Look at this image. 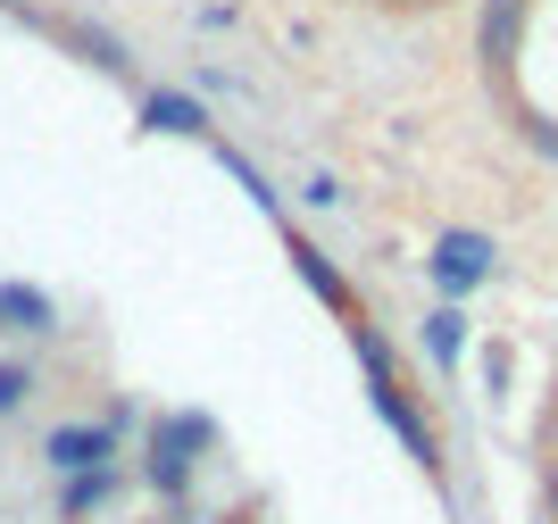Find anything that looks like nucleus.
I'll list each match as a JSON object with an SVG mask.
<instances>
[{"label":"nucleus","instance_id":"f257e3e1","mask_svg":"<svg viewBox=\"0 0 558 524\" xmlns=\"http://www.w3.org/2000/svg\"><path fill=\"white\" fill-rule=\"evenodd\" d=\"M350 342H359V366H367V391H375V416L392 425L400 441H409V458H417L425 475H442V441H434V425H425V409L409 400V383H400L392 350H384V333L375 325H350Z\"/></svg>","mask_w":558,"mask_h":524},{"label":"nucleus","instance_id":"f03ea898","mask_svg":"<svg viewBox=\"0 0 558 524\" xmlns=\"http://www.w3.org/2000/svg\"><path fill=\"white\" fill-rule=\"evenodd\" d=\"M217 441V425L209 416H159L150 425V450H142V483L150 491H167V500H184L192 491V458Z\"/></svg>","mask_w":558,"mask_h":524},{"label":"nucleus","instance_id":"7ed1b4c3","mask_svg":"<svg viewBox=\"0 0 558 524\" xmlns=\"http://www.w3.org/2000/svg\"><path fill=\"white\" fill-rule=\"evenodd\" d=\"M492 267H500V242H492V233H475V226H450L442 242H434V258H425V275H434V292H442L450 308H459L466 292H484Z\"/></svg>","mask_w":558,"mask_h":524},{"label":"nucleus","instance_id":"20e7f679","mask_svg":"<svg viewBox=\"0 0 558 524\" xmlns=\"http://www.w3.org/2000/svg\"><path fill=\"white\" fill-rule=\"evenodd\" d=\"M109 458H117V434L100 425V416L93 425H50L43 434V466L50 475H93V466H109Z\"/></svg>","mask_w":558,"mask_h":524},{"label":"nucleus","instance_id":"39448f33","mask_svg":"<svg viewBox=\"0 0 558 524\" xmlns=\"http://www.w3.org/2000/svg\"><path fill=\"white\" fill-rule=\"evenodd\" d=\"M283 251H292V267H301V283H308V292H317V300H326L333 317H342V325H359V300H350L342 267H333V258L317 251V242H308V233H283Z\"/></svg>","mask_w":558,"mask_h":524},{"label":"nucleus","instance_id":"423d86ee","mask_svg":"<svg viewBox=\"0 0 558 524\" xmlns=\"http://www.w3.org/2000/svg\"><path fill=\"white\" fill-rule=\"evenodd\" d=\"M142 134H175V142H209V109L192 92H142Z\"/></svg>","mask_w":558,"mask_h":524},{"label":"nucleus","instance_id":"0eeeda50","mask_svg":"<svg viewBox=\"0 0 558 524\" xmlns=\"http://www.w3.org/2000/svg\"><path fill=\"white\" fill-rule=\"evenodd\" d=\"M0 333H59V300L34 283H0Z\"/></svg>","mask_w":558,"mask_h":524},{"label":"nucleus","instance_id":"6e6552de","mask_svg":"<svg viewBox=\"0 0 558 524\" xmlns=\"http://www.w3.org/2000/svg\"><path fill=\"white\" fill-rule=\"evenodd\" d=\"M50 34H59V42H75L84 59H93V68H109V75H134V50L117 42V34H100V25H75V17H59Z\"/></svg>","mask_w":558,"mask_h":524},{"label":"nucleus","instance_id":"1a4fd4ad","mask_svg":"<svg viewBox=\"0 0 558 524\" xmlns=\"http://www.w3.org/2000/svg\"><path fill=\"white\" fill-rule=\"evenodd\" d=\"M109 500H117V466H93V475H68V491H59V516L84 524V516H100Z\"/></svg>","mask_w":558,"mask_h":524},{"label":"nucleus","instance_id":"9d476101","mask_svg":"<svg viewBox=\"0 0 558 524\" xmlns=\"http://www.w3.org/2000/svg\"><path fill=\"white\" fill-rule=\"evenodd\" d=\"M517 25H525V0H484V68H509V50H517Z\"/></svg>","mask_w":558,"mask_h":524},{"label":"nucleus","instance_id":"9b49d317","mask_svg":"<svg viewBox=\"0 0 558 524\" xmlns=\"http://www.w3.org/2000/svg\"><path fill=\"white\" fill-rule=\"evenodd\" d=\"M417 342H425V358H434V366L450 375V366H459V350H466V317H459V308L442 300V308H434V317L417 325Z\"/></svg>","mask_w":558,"mask_h":524},{"label":"nucleus","instance_id":"f8f14e48","mask_svg":"<svg viewBox=\"0 0 558 524\" xmlns=\"http://www.w3.org/2000/svg\"><path fill=\"white\" fill-rule=\"evenodd\" d=\"M25 391H43V375H34V366H17V358H0V416H17Z\"/></svg>","mask_w":558,"mask_h":524},{"label":"nucleus","instance_id":"ddd939ff","mask_svg":"<svg viewBox=\"0 0 558 524\" xmlns=\"http://www.w3.org/2000/svg\"><path fill=\"white\" fill-rule=\"evenodd\" d=\"M301 192H308V208H342V200H350V192H342V175H326V167H317V175H308Z\"/></svg>","mask_w":558,"mask_h":524},{"label":"nucleus","instance_id":"4468645a","mask_svg":"<svg viewBox=\"0 0 558 524\" xmlns=\"http://www.w3.org/2000/svg\"><path fill=\"white\" fill-rule=\"evenodd\" d=\"M201 92H226V100H242V75H226V68H201Z\"/></svg>","mask_w":558,"mask_h":524},{"label":"nucleus","instance_id":"2eb2a0df","mask_svg":"<svg viewBox=\"0 0 558 524\" xmlns=\"http://www.w3.org/2000/svg\"><path fill=\"white\" fill-rule=\"evenodd\" d=\"M542 508H550V524H558V458L542 466Z\"/></svg>","mask_w":558,"mask_h":524}]
</instances>
